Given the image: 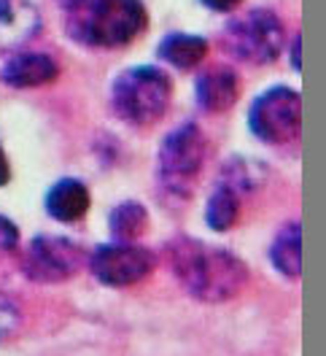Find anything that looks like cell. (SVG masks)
Returning a JSON list of instances; mask_svg holds the SVG:
<instances>
[{"label": "cell", "instance_id": "1", "mask_svg": "<svg viewBox=\"0 0 326 356\" xmlns=\"http://www.w3.org/2000/svg\"><path fill=\"white\" fill-rule=\"evenodd\" d=\"M175 281L202 302L232 300L248 284V267L227 248L178 235L165 245Z\"/></svg>", "mask_w": 326, "mask_h": 356}, {"label": "cell", "instance_id": "2", "mask_svg": "<svg viewBox=\"0 0 326 356\" xmlns=\"http://www.w3.org/2000/svg\"><path fill=\"white\" fill-rule=\"evenodd\" d=\"M67 38L84 49H122L149 24L143 0H63Z\"/></svg>", "mask_w": 326, "mask_h": 356}, {"label": "cell", "instance_id": "3", "mask_svg": "<svg viewBox=\"0 0 326 356\" xmlns=\"http://www.w3.org/2000/svg\"><path fill=\"white\" fill-rule=\"evenodd\" d=\"M170 97H173V81L162 67H127L111 84V111L127 124L146 127L165 116Z\"/></svg>", "mask_w": 326, "mask_h": 356}, {"label": "cell", "instance_id": "4", "mask_svg": "<svg viewBox=\"0 0 326 356\" xmlns=\"http://www.w3.org/2000/svg\"><path fill=\"white\" fill-rule=\"evenodd\" d=\"M208 156L205 133L195 122H184L165 135L156 154V178L168 197L184 202L192 197L195 184Z\"/></svg>", "mask_w": 326, "mask_h": 356}, {"label": "cell", "instance_id": "5", "mask_svg": "<svg viewBox=\"0 0 326 356\" xmlns=\"http://www.w3.org/2000/svg\"><path fill=\"white\" fill-rule=\"evenodd\" d=\"M221 49L245 65H270L286 49V27L270 8H248L221 30Z\"/></svg>", "mask_w": 326, "mask_h": 356}, {"label": "cell", "instance_id": "6", "mask_svg": "<svg viewBox=\"0 0 326 356\" xmlns=\"http://www.w3.org/2000/svg\"><path fill=\"white\" fill-rule=\"evenodd\" d=\"M248 127L261 143L286 146L302 130V97L291 87H272L259 95L248 111Z\"/></svg>", "mask_w": 326, "mask_h": 356}, {"label": "cell", "instance_id": "7", "mask_svg": "<svg viewBox=\"0 0 326 356\" xmlns=\"http://www.w3.org/2000/svg\"><path fill=\"white\" fill-rule=\"evenodd\" d=\"M84 265V248L70 238L41 235L33 238L22 254L24 278L35 284H60L73 278Z\"/></svg>", "mask_w": 326, "mask_h": 356}, {"label": "cell", "instance_id": "8", "mask_svg": "<svg viewBox=\"0 0 326 356\" xmlns=\"http://www.w3.org/2000/svg\"><path fill=\"white\" fill-rule=\"evenodd\" d=\"M156 265L149 248L135 243H103L89 254V270L92 275L113 289H124L138 281H143Z\"/></svg>", "mask_w": 326, "mask_h": 356}, {"label": "cell", "instance_id": "9", "mask_svg": "<svg viewBox=\"0 0 326 356\" xmlns=\"http://www.w3.org/2000/svg\"><path fill=\"white\" fill-rule=\"evenodd\" d=\"M44 24L35 0H0V54H14L30 44Z\"/></svg>", "mask_w": 326, "mask_h": 356}, {"label": "cell", "instance_id": "10", "mask_svg": "<svg viewBox=\"0 0 326 356\" xmlns=\"http://www.w3.org/2000/svg\"><path fill=\"white\" fill-rule=\"evenodd\" d=\"M60 65L41 51H14L0 65V81L14 89H35L57 81Z\"/></svg>", "mask_w": 326, "mask_h": 356}, {"label": "cell", "instance_id": "11", "mask_svg": "<svg viewBox=\"0 0 326 356\" xmlns=\"http://www.w3.org/2000/svg\"><path fill=\"white\" fill-rule=\"evenodd\" d=\"M197 106L205 113H221L229 111L240 97V81L238 73L229 67L218 65L205 70L195 84Z\"/></svg>", "mask_w": 326, "mask_h": 356}, {"label": "cell", "instance_id": "12", "mask_svg": "<svg viewBox=\"0 0 326 356\" xmlns=\"http://www.w3.org/2000/svg\"><path fill=\"white\" fill-rule=\"evenodd\" d=\"M92 205L87 184L79 178H60L49 192H46V211L51 219L63 224L84 219Z\"/></svg>", "mask_w": 326, "mask_h": 356}, {"label": "cell", "instance_id": "13", "mask_svg": "<svg viewBox=\"0 0 326 356\" xmlns=\"http://www.w3.org/2000/svg\"><path fill=\"white\" fill-rule=\"evenodd\" d=\"M156 54H159V60H165L168 65L178 67V70H192L205 60L208 41L195 33H170L162 38Z\"/></svg>", "mask_w": 326, "mask_h": 356}, {"label": "cell", "instance_id": "14", "mask_svg": "<svg viewBox=\"0 0 326 356\" xmlns=\"http://www.w3.org/2000/svg\"><path fill=\"white\" fill-rule=\"evenodd\" d=\"M270 262L283 278H300L302 273V229L300 222L286 224L270 245Z\"/></svg>", "mask_w": 326, "mask_h": 356}, {"label": "cell", "instance_id": "15", "mask_svg": "<svg viewBox=\"0 0 326 356\" xmlns=\"http://www.w3.org/2000/svg\"><path fill=\"white\" fill-rule=\"evenodd\" d=\"M111 235L116 243H135L149 229V211L135 200L119 202L108 213Z\"/></svg>", "mask_w": 326, "mask_h": 356}, {"label": "cell", "instance_id": "16", "mask_svg": "<svg viewBox=\"0 0 326 356\" xmlns=\"http://www.w3.org/2000/svg\"><path fill=\"white\" fill-rule=\"evenodd\" d=\"M240 216V195L227 186V184H216V189L211 192V197L205 202V222L216 232H227L229 227H235Z\"/></svg>", "mask_w": 326, "mask_h": 356}, {"label": "cell", "instance_id": "17", "mask_svg": "<svg viewBox=\"0 0 326 356\" xmlns=\"http://www.w3.org/2000/svg\"><path fill=\"white\" fill-rule=\"evenodd\" d=\"M221 181L218 184H227L232 186L238 195H248V192H256L264 181V168L254 159H232L224 165L221 170Z\"/></svg>", "mask_w": 326, "mask_h": 356}, {"label": "cell", "instance_id": "18", "mask_svg": "<svg viewBox=\"0 0 326 356\" xmlns=\"http://www.w3.org/2000/svg\"><path fill=\"white\" fill-rule=\"evenodd\" d=\"M17 324H19V311H17V305H14L6 294H0V340L14 332Z\"/></svg>", "mask_w": 326, "mask_h": 356}, {"label": "cell", "instance_id": "19", "mask_svg": "<svg viewBox=\"0 0 326 356\" xmlns=\"http://www.w3.org/2000/svg\"><path fill=\"white\" fill-rule=\"evenodd\" d=\"M17 245H19V227L11 219L0 216V257L17 251Z\"/></svg>", "mask_w": 326, "mask_h": 356}, {"label": "cell", "instance_id": "20", "mask_svg": "<svg viewBox=\"0 0 326 356\" xmlns=\"http://www.w3.org/2000/svg\"><path fill=\"white\" fill-rule=\"evenodd\" d=\"M199 3L208 6L211 11H221L224 14V11H235L243 0H199Z\"/></svg>", "mask_w": 326, "mask_h": 356}, {"label": "cell", "instance_id": "21", "mask_svg": "<svg viewBox=\"0 0 326 356\" xmlns=\"http://www.w3.org/2000/svg\"><path fill=\"white\" fill-rule=\"evenodd\" d=\"M8 178H11V162H8V156H6L3 146H0V186H6Z\"/></svg>", "mask_w": 326, "mask_h": 356}, {"label": "cell", "instance_id": "22", "mask_svg": "<svg viewBox=\"0 0 326 356\" xmlns=\"http://www.w3.org/2000/svg\"><path fill=\"white\" fill-rule=\"evenodd\" d=\"M291 65L294 70H300V38L291 41Z\"/></svg>", "mask_w": 326, "mask_h": 356}]
</instances>
